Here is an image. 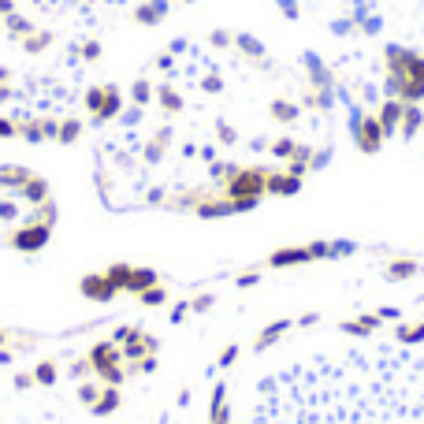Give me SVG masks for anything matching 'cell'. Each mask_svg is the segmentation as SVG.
<instances>
[{"instance_id":"6da1fadb","label":"cell","mask_w":424,"mask_h":424,"mask_svg":"<svg viewBox=\"0 0 424 424\" xmlns=\"http://www.w3.org/2000/svg\"><path fill=\"white\" fill-rule=\"evenodd\" d=\"M265 186H268V168H260V164L242 168V164H238V168L227 175L216 190L223 194V198H231V201H242V198H257V201H265V198H268Z\"/></svg>"},{"instance_id":"7a4b0ae2","label":"cell","mask_w":424,"mask_h":424,"mask_svg":"<svg viewBox=\"0 0 424 424\" xmlns=\"http://www.w3.org/2000/svg\"><path fill=\"white\" fill-rule=\"evenodd\" d=\"M350 134H354V145L361 153H380L383 149V142H387V134H383V127H380V120L376 116H361V112L354 108V116H350Z\"/></svg>"},{"instance_id":"3957f363","label":"cell","mask_w":424,"mask_h":424,"mask_svg":"<svg viewBox=\"0 0 424 424\" xmlns=\"http://www.w3.org/2000/svg\"><path fill=\"white\" fill-rule=\"evenodd\" d=\"M48 238H53V227L48 223H38V220H30V223H23L19 231H11L8 235V242L19 253H41L45 246H48Z\"/></svg>"},{"instance_id":"277c9868","label":"cell","mask_w":424,"mask_h":424,"mask_svg":"<svg viewBox=\"0 0 424 424\" xmlns=\"http://www.w3.org/2000/svg\"><path fill=\"white\" fill-rule=\"evenodd\" d=\"M78 295H83V298H90V302H101V305H108V302H116L120 287L112 283L105 272H86L83 280H78Z\"/></svg>"},{"instance_id":"5b68a950","label":"cell","mask_w":424,"mask_h":424,"mask_svg":"<svg viewBox=\"0 0 424 424\" xmlns=\"http://www.w3.org/2000/svg\"><path fill=\"white\" fill-rule=\"evenodd\" d=\"M86 361L93 365V372H101L108 365H123V346H120V342H112V339H101V342H93V346H90Z\"/></svg>"},{"instance_id":"8992f818","label":"cell","mask_w":424,"mask_h":424,"mask_svg":"<svg viewBox=\"0 0 424 424\" xmlns=\"http://www.w3.org/2000/svg\"><path fill=\"white\" fill-rule=\"evenodd\" d=\"M268 268H298V265H313V250L309 246H287V250H275L265 260Z\"/></svg>"},{"instance_id":"52a82bcc","label":"cell","mask_w":424,"mask_h":424,"mask_svg":"<svg viewBox=\"0 0 424 424\" xmlns=\"http://www.w3.org/2000/svg\"><path fill=\"white\" fill-rule=\"evenodd\" d=\"M302 183H305V179L290 175V171H268L265 194H268V198H295V194H302Z\"/></svg>"},{"instance_id":"ba28073f","label":"cell","mask_w":424,"mask_h":424,"mask_svg":"<svg viewBox=\"0 0 424 424\" xmlns=\"http://www.w3.org/2000/svg\"><path fill=\"white\" fill-rule=\"evenodd\" d=\"M157 350H160V339L142 328L134 339L123 342V361H142V357H149V354H157Z\"/></svg>"},{"instance_id":"9c48e42d","label":"cell","mask_w":424,"mask_h":424,"mask_svg":"<svg viewBox=\"0 0 424 424\" xmlns=\"http://www.w3.org/2000/svg\"><path fill=\"white\" fill-rule=\"evenodd\" d=\"M208 424H231V402H227V383H223V380L212 383V398H208Z\"/></svg>"},{"instance_id":"30bf717a","label":"cell","mask_w":424,"mask_h":424,"mask_svg":"<svg viewBox=\"0 0 424 424\" xmlns=\"http://www.w3.org/2000/svg\"><path fill=\"white\" fill-rule=\"evenodd\" d=\"M290 328H295V320L290 317H283V320H272V324H265V328H260V335L253 339V354H265L268 346H275V342H280Z\"/></svg>"},{"instance_id":"8fae6325","label":"cell","mask_w":424,"mask_h":424,"mask_svg":"<svg viewBox=\"0 0 424 424\" xmlns=\"http://www.w3.org/2000/svg\"><path fill=\"white\" fill-rule=\"evenodd\" d=\"M120 112H123V93H120V86L105 83V101H101V108L93 112V123H112Z\"/></svg>"},{"instance_id":"7c38bea8","label":"cell","mask_w":424,"mask_h":424,"mask_svg":"<svg viewBox=\"0 0 424 424\" xmlns=\"http://www.w3.org/2000/svg\"><path fill=\"white\" fill-rule=\"evenodd\" d=\"M417 272H420L417 257H391L383 265V280L387 283H402V280H413Z\"/></svg>"},{"instance_id":"4fadbf2b","label":"cell","mask_w":424,"mask_h":424,"mask_svg":"<svg viewBox=\"0 0 424 424\" xmlns=\"http://www.w3.org/2000/svg\"><path fill=\"white\" fill-rule=\"evenodd\" d=\"M402 101L398 97H387V101L380 105V112H376V120H380V127H383V134L391 138V134H398V123H402Z\"/></svg>"},{"instance_id":"5bb4252c","label":"cell","mask_w":424,"mask_h":424,"mask_svg":"<svg viewBox=\"0 0 424 424\" xmlns=\"http://www.w3.org/2000/svg\"><path fill=\"white\" fill-rule=\"evenodd\" d=\"M160 283V275L153 272V268H130V275H127V283H123V295H142V290H149V287H157Z\"/></svg>"},{"instance_id":"9a60e30c","label":"cell","mask_w":424,"mask_h":424,"mask_svg":"<svg viewBox=\"0 0 424 424\" xmlns=\"http://www.w3.org/2000/svg\"><path fill=\"white\" fill-rule=\"evenodd\" d=\"M123 406V391L120 387H101V395H97V402L90 406L93 417H112Z\"/></svg>"},{"instance_id":"2e32d148","label":"cell","mask_w":424,"mask_h":424,"mask_svg":"<svg viewBox=\"0 0 424 424\" xmlns=\"http://www.w3.org/2000/svg\"><path fill=\"white\" fill-rule=\"evenodd\" d=\"M424 130V108L420 105H406L402 108V123H398V134L406 138V142H413L417 134Z\"/></svg>"},{"instance_id":"e0dca14e","label":"cell","mask_w":424,"mask_h":424,"mask_svg":"<svg viewBox=\"0 0 424 424\" xmlns=\"http://www.w3.org/2000/svg\"><path fill=\"white\" fill-rule=\"evenodd\" d=\"M30 175H34V171L23 168V164H4V168H0V190H4V194H19Z\"/></svg>"},{"instance_id":"ac0fdd59","label":"cell","mask_w":424,"mask_h":424,"mask_svg":"<svg viewBox=\"0 0 424 424\" xmlns=\"http://www.w3.org/2000/svg\"><path fill=\"white\" fill-rule=\"evenodd\" d=\"M380 317L376 313H365V317H354V320H342L339 324V332H346V335H376L380 332Z\"/></svg>"},{"instance_id":"d6986e66","label":"cell","mask_w":424,"mask_h":424,"mask_svg":"<svg viewBox=\"0 0 424 424\" xmlns=\"http://www.w3.org/2000/svg\"><path fill=\"white\" fill-rule=\"evenodd\" d=\"M268 116H272L275 123L290 127V123H298V120H302V105H295V101H283V97H275V101L268 105Z\"/></svg>"},{"instance_id":"ffe728a7","label":"cell","mask_w":424,"mask_h":424,"mask_svg":"<svg viewBox=\"0 0 424 424\" xmlns=\"http://www.w3.org/2000/svg\"><path fill=\"white\" fill-rule=\"evenodd\" d=\"M168 15V4L164 0H142V4L134 8V19L142 23V26H157L160 19Z\"/></svg>"},{"instance_id":"44dd1931","label":"cell","mask_w":424,"mask_h":424,"mask_svg":"<svg viewBox=\"0 0 424 424\" xmlns=\"http://www.w3.org/2000/svg\"><path fill=\"white\" fill-rule=\"evenodd\" d=\"M19 198L26 201V205H41V201H48L53 194H48V183L41 175H30L26 183H23V190H19Z\"/></svg>"},{"instance_id":"7402d4cb","label":"cell","mask_w":424,"mask_h":424,"mask_svg":"<svg viewBox=\"0 0 424 424\" xmlns=\"http://www.w3.org/2000/svg\"><path fill=\"white\" fill-rule=\"evenodd\" d=\"M30 372H34V383H38V387H56V380H60L56 361H38Z\"/></svg>"},{"instance_id":"603a6c76","label":"cell","mask_w":424,"mask_h":424,"mask_svg":"<svg viewBox=\"0 0 424 424\" xmlns=\"http://www.w3.org/2000/svg\"><path fill=\"white\" fill-rule=\"evenodd\" d=\"M93 376L101 380L105 387H123L130 372H127V365H108V369H101V372H93Z\"/></svg>"},{"instance_id":"cb8c5ba5","label":"cell","mask_w":424,"mask_h":424,"mask_svg":"<svg viewBox=\"0 0 424 424\" xmlns=\"http://www.w3.org/2000/svg\"><path fill=\"white\" fill-rule=\"evenodd\" d=\"M395 339H398V342H406V346H413V342H424V320H413V324H398Z\"/></svg>"},{"instance_id":"d4e9b609","label":"cell","mask_w":424,"mask_h":424,"mask_svg":"<svg viewBox=\"0 0 424 424\" xmlns=\"http://www.w3.org/2000/svg\"><path fill=\"white\" fill-rule=\"evenodd\" d=\"M130 101H134L138 108H145L153 101V83L149 78H134V83H130Z\"/></svg>"},{"instance_id":"484cf974","label":"cell","mask_w":424,"mask_h":424,"mask_svg":"<svg viewBox=\"0 0 424 424\" xmlns=\"http://www.w3.org/2000/svg\"><path fill=\"white\" fill-rule=\"evenodd\" d=\"M78 134H83V123L78 120H60V130H56V142H63V145H71V142H78Z\"/></svg>"},{"instance_id":"4316f807","label":"cell","mask_w":424,"mask_h":424,"mask_svg":"<svg viewBox=\"0 0 424 424\" xmlns=\"http://www.w3.org/2000/svg\"><path fill=\"white\" fill-rule=\"evenodd\" d=\"M138 302H142L145 309H157V305H164V302H168V290H164V283H157V287H149V290H142V295H138Z\"/></svg>"},{"instance_id":"83f0119b","label":"cell","mask_w":424,"mask_h":424,"mask_svg":"<svg viewBox=\"0 0 424 424\" xmlns=\"http://www.w3.org/2000/svg\"><path fill=\"white\" fill-rule=\"evenodd\" d=\"M101 387H105V383H97V380H78V402L90 410V406L97 402V395H101Z\"/></svg>"},{"instance_id":"f1b7e54d","label":"cell","mask_w":424,"mask_h":424,"mask_svg":"<svg viewBox=\"0 0 424 424\" xmlns=\"http://www.w3.org/2000/svg\"><path fill=\"white\" fill-rule=\"evenodd\" d=\"M298 145H302V142H295V138H275V142L268 145V153H272V157H283V160H290V157L298 153Z\"/></svg>"},{"instance_id":"f546056e","label":"cell","mask_w":424,"mask_h":424,"mask_svg":"<svg viewBox=\"0 0 424 424\" xmlns=\"http://www.w3.org/2000/svg\"><path fill=\"white\" fill-rule=\"evenodd\" d=\"M34 220H38V223H48V227H56V201L48 198V201L34 205Z\"/></svg>"},{"instance_id":"4dcf8cb0","label":"cell","mask_w":424,"mask_h":424,"mask_svg":"<svg viewBox=\"0 0 424 424\" xmlns=\"http://www.w3.org/2000/svg\"><path fill=\"white\" fill-rule=\"evenodd\" d=\"M130 268H134V265H127V260H116V265H108V268H105V275H108V280H112V283H116V287L123 290V283H127Z\"/></svg>"},{"instance_id":"1f68e13d","label":"cell","mask_w":424,"mask_h":424,"mask_svg":"<svg viewBox=\"0 0 424 424\" xmlns=\"http://www.w3.org/2000/svg\"><path fill=\"white\" fill-rule=\"evenodd\" d=\"M127 372H130V376H138V372H142V376H149V372H157V354L142 357V361H130V365H127Z\"/></svg>"},{"instance_id":"d6a6232c","label":"cell","mask_w":424,"mask_h":424,"mask_svg":"<svg viewBox=\"0 0 424 424\" xmlns=\"http://www.w3.org/2000/svg\"><path fill=\"white\" fill-rule=\"evenodd\" d=\"M68 376H71V380H90V376H93V365L86 361V357H78V361H71Z\"/></svg>"},{"instance_id":"836d02e7","label":"cell","mask_w":424,"mask_h":424,"mask_svg":"<svg viewBox=\"0 0 424 424\" xmlns=\"http://www.w3.org/2000/svg\"><path fill=\"white\" fill-rule=\"evenodd\" d=\"M216 142H220V145H235V142H238V134H235V127L220 120V123H216Z\"/></svg>"},{"instance_id":"e575fe53","label":"cell","mask_w":424,"mask_h":424,"mask_svg":"<svg viewBox=\"0 0 424 424\" xmlns=\"http://www.w3.org/2000/svg\"><path fill=\"white\" fill-rule=\"evenodd\" d=\"M235 361H238V342H231V346H223V354H220L216 369H231Z\"/></svg>"},{"instance_id":"d590c367","label":"cell","mask_w":424,"mask_h":424,"mask_svg":"<svg viewBox=\"0 0 424 424\" xmlns=\"http://www.w3.org/2000/svg\"><path fill=\"white\" fill-rule=\"evenodd\" d=\"M257 283H260V272L257 268H246V272L235 275V287H257Z\"/></svg>"},{"instance_id":"8d00e7d4","label":"cell","mask_w":424,"mask_h":424,"mask_svg":"<svg viewBox=\"0 0 424 424\" xmlns=\"http://www.w3.org/2000/svg\"><path fill=\"white\" fill-rule=\"evenodd\" d=\"M212 305H216V295H198V298L190 302V309H194V313H208Z\"/></svg>"},{"instance_id":"74e56055","label":"cell","mask_w":424,"mask_h":424,"mask_svg":"<svg viewBox=\"0 0 424 424\" xmlns=\"http://www.w3.org/2000/svg\"><path fill=\"white\" fill-rule=\"evenodd\" d=\"M190 313H194V309H190V302H179V305L171 309V317H168V320H171V324H183Z\"/></svg>"},{"instance_id":"f35d334b","label":"cell","mask_w":424,"mask_h":424,"mask_svg":"<svg viewBox=\"0 0 424 424\" xmlns=\"http://www.w3.org/2000/svg\"><path fill=\"white\" fill-rule=\"evenodd\" d=\"M19 134V123L8 120V116H0V138H15Z\"/></svg>"},{"instance_id":"ab89813d","label":"cell","mask_w":424,"mask_h":424,"mask_svg":"<svg viewBox=\"0 0 424 424\" xmlns=\"http://www.w3.org/2000/svg\"><path fill=\"white\" fill-rule=\"evenodd\" d=\"M34 387V372H19V376H15V391H30Z\"/></svg>"},{"instance_id":"60d3db41","label":"cell","mask_w":424,"mask_h":424,"mask_svg":"<svg viewBox=\"0 0 424 424\" xmlns=\"http://www.w3.org/2000/svg\"><path fill=\"white\" fill-rule=\"evenodd\" d=\"M376 317H380V320H398V309H395V305H380Z\"/></svg>"},{"instance_id":"b9f144b4","label":"cell","mask_w":424,"mask_h":424,"mask_svg":"<svg viewBox=\"0 0 424 424\" xmlns=\"http://www.w3.org/2000/svg\"><path fill=\"white\" fill-rule=\"evenodd\" d=\"M317 320H320V313H302V317H298L295 324H298V328H313Z\"/></svg>"},{"instance_id":"7bdbcfd3","label":"cell","mask_w":424,"mask_h":424,"mask_svg":"<svg viewBox=\"0 0 424 424\" xmlns=\"http://www.w3.org/2000/svg\"><path fill=\"white\" fill-rule=\"evenodd\" d=\"M280 4L287 11V19H298V4H295V0H280Z\"/></svg>"},{"instance_id":"ee69618b","label":"cell","mask_w":424,"mask_h":424,"mask_svg":"<svg viewBox=\"0 0 424 424\" xmlns=\"http://www.w3.org/2000/svg\"><path fill=\"white\" fill-rule=\"evenodd\" d=\"M11 97H15V93H11V86H4V83H0V105H4V101H11Z\"/></svg>"},{"instance_id":"f6af8a7d","label":"cell","mask_w":424,"mask_h":424,"mask_svg":"<svg viewBox=\"0 0 424 424\" xmlns=\"http://www.w3.org/2000/svg\"><path fill=\"white\" fill-rule=\"evenodd\" d=\"M11 357H15V354H11L8 346H0V365H11Z\"/></svg>"},{"instance_id":"bcb514c9","label":"cell","mask_w":424,"mask_h":424,"mask_svg":"<svg viewBox=\"0 0 424 424\" xmlns=\"http://www.w3.org/2000/svg\"><path fill=\"white\" fill-rule=\"evenodd\" d=\"M0 346H11V335H8L4 328H0Z\"/></svg>"}]
</instances>
